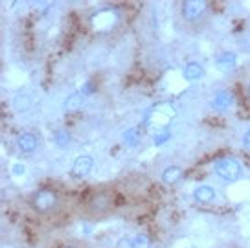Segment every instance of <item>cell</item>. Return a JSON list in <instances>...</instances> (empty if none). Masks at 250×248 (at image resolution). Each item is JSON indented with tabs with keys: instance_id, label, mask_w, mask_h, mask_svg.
<instances>
[{
	"instance_id": "4fadbf2b",
	"label": "cell",
	"mask_w": 250,
	"mask_h": 248,
	"mask_svg": "<svg viewBox=\"0 0 250 248\" xmlns=\"http://www.w3.org/2000/svg\"><path fill=\"white\" fill-rule=\"evenodd\" d=\"M153 241L147 233H136L131 239V248H151Z\"/></svg>"
},
{
	"instance_id": "5bb4252c",
	"label": "cell",
	"mask_w": 250,
	"mask_h": 248,
	"mask_svg": "<svg viewBox=\"0 0 250 248\" xmlns=\"http://www.w3.org/2000/svg\"><path fill=\"white\" fill-rule=\"evenodd\" d=\"M54 142L57 147H66L68 144L72 142V136L68 131H62V129H59V131H55L54 134Z\"/></svg>"
},
{
	"instance_id": "5b68a950",
	"label": "cell",
	"mask_w": 250,
	"mask_h": 248,
	"mask_svg": "<svg viewBox=\"0 0 250 248\" xmlns=\"http://www.w3.org/2000/svg\"><path fill=\"white\" fill-rule=\"evenodd\" d=\"M17 145L22 151L24 155H31L35 149L39 147V136L31 131H24L17 138Z\"/></svg>"
},
{
	"instance_id": "8992f818",
	"label": "cell",
	"mask_w": 250,
	"mask_h": 248,
	"mask_svg": "<svg viewBox=\"0 0 250 248\" xmlns=\"http://www.w3.org/2000/svg\"><path fill=\"white\" fill-rule=\"evenodd\" d=\"M112 206V199L109 193H96L92 195V199L88 202V208L96 211V213H103Z\"/></svg>"
},
{
	"instance_id": "277c9868",
	"label": "cell",
	"mask_w": 250,
	"mask_h": 248,
	"mask_svg": "<svg viewBox=\"0 0 250 248\" xmlns=\"http://www.w3.org/2000/svg\"><path fill=\"white\" fill-rule=\"evenodd\" d=\"M94 169V158L88 155H81L78 156L74 164H72L70 175L74 179H86Z\"/></svg>"
},
{
	"instance_id": "8fae6325",
	"label": "cell",
	"mask_w": 250,
	"mask_h": 248,
	"mask_svg": "<svg viewBox=\"0 0 250 248\" xmlns=\"http://www.w3.org/2000/svg\"><path fill=\"white\" fill-rule=\"evenodd\" d=\"M182 76L186 81H197L204 76V68L199 64V62H188L184 70H182Z\"/></svg>"
},
{
	"instance_id": "ac0fdd59",
	"label": "cell",
	"mask_w": 250,
	"mask_h": 248,
	"mask_svg": "<svg viewBox=\"0 0 250 248\" xmlns=\"http://www.w3.org/2000/svg\"><path fill=\"white\" fill-rule=\"evenodd\" d=\"M243 145L247 149H250V131L245 132V136H243Z\"/></svg>"
},
{
	"instance_id": "30bf717a",
	"label": "cell",
	"mask_w": 250,
	"mask_h": 248,
	"mask_svg": "<svg viewBox=\"0 0 250 248\" xmlns=\"http://www.w3.org/2000/svg\"><path fill=\"white\" fill-rule=\"evenodd\" d=\"M182 167L180 165H167L164 171H162V182L167 184V186H173L177 184L180 179H182Z\"/></svg>"
},
{
	"instance_id": "7a4b0ae2",
	"label": "cell",
	"mask_w": 250,
	"mask_h": 248,
	"mask_svg": "<svg viewBox=\"0 0 250 248\" xmlns=\"http://www.w3.org/2000/svg\"><path fill=\"white\" fill-rule=\"evenodd\" d=\"M31 204H33V208L37 209L39 213H50V211H54L57 208V204H59V195L52 191V189H37L35 193H33V199H31Z\"/></svg>"
},
{
	"instance_id": "e0dca14e",
	"label": "cell",
	"mask_w": 250,
	"mask_h": 248,
	"mask_svg": "<svg viewBox=\"0 0 250 248\" xmlns=\"http://www.w3.org/2000/svg\"><path fill=\"white\" fill-rule=\"evenodd\" d=\"M11 173H13V175H22L24 167L21 165V164H15V165H13V169H11Z\"/></svg>"
},
{
	"instance_id": "9a60e30c",
	"label": "cell",
	"mask_w": 250,
	"mask_h": 248,
	"mask_svg": "<svg viewBox=\"0 0 250 248\" xmlns=\"http://www.w3.org/2000/svg\"><path fill=\"white\" fill-rule=\"evenodd\" d=\"M30 103H31V101H30V96H28V94H19L15 100H13V105H15V109L21 110V112H22V110L30 109Z\"/></svg>"
},
{
	"instance_id": "9c48e42d",
	"label": "cell",
	"mask_w": 250,
	"mask_h": 248,
	"mask_svg": "<svg viewBox=\"0 0 250 248\" xmlns=\"http://www.w3.org/2000/svg\"><path fill=\"white\" fill-rule=\"evenodd\" d=\"M232 103H234V94L230 92V90H221V92L213 96L211 107L217 110H228L232 107Z\"/></svg>"
},
{
	"instance_id": "d6986e66",
	"label": "cell",
	"mask_w": 250,
	"mask_h": 248,
	"mask_svg": "<svg viewBox=\"0 0 250 248\" xmlns=\"http://www.w3.org/2000/svg\"><path fill=\"white\" fill-rule=\"evenodd\" d=\"M247 98L250 100V85H249V88H247Z\"/></svg>"
},
{
	"instance_id": "3957f363",
	"label": "cell",
	"mask_w": 250,
	"mask_h": 248,
	"mask_svg": "<svg viewBox=\"0 0 250 248\" xmlns=\"http://www.w3.org/2000/svg\"><path fill=\"white\" fill-rule=\"evenodd\" d=\"M208 9V4L203 0H186L182 2V17L188 22H195L204 15V11Z\"/></svg>"
},
{
	"instance_id": "7c38bea8",
	"label": "cell",
	"mask_w": 250,
	"mask_h": 248,
	"mask_svg": "<svg viewBox=\"0 0 250 248\" xmlns=\"http://www.w3.org/2000/svg\"><path fill=\"white\" fill-rule=\"evenodd\" d=\"M83 101H85V96H83L81 92L72 94V96H68V98L64 100V109L66 110H78V109H81Z\"/></svg>"
},
{
	"instance_id": "ba28073f",
	"label": "cell",
	"mask_w": 250,
	"mask_h": 248,
	"mask_svg": "<svg viewBox=\"0 0 250 248\" xmlns=\"http://www.w3.org/2000/svg\"><path fill=\"white\" fill-rule=\"evenodd\" d=\"M215 189L208 184H203V186H197L195 191H193V199H195L199 204H211V202L215 201Z\"/></svg>"
},
{
	"instance_id": "2e32d148",
	"label": "cell",
	"mask_w": 250,
	"mask_h": 248,
	"mask_svg": "<svg viewBox=\"0 0 250 248\" xmlns=\"http://www.w3.org/2000/svg\"><path fill=\"white\" fill-rule=\"evenodd\" d=\"M138 140L140 138H138V129H136V127H133L131 131H127L124 134V142L127 144V145H134Z\"/></svg>"
},
{
	"instance_id": "52a82bcc",
	"label": "cell",
	"mask_w": 250,
	"mask_h": 248,
	"mask_svg": "<svg viewBox=\"0 0 250 248\" xmlns=\"http://www.w3.org/2000/svg\"><path fill=\"white\" fill-rule=\"evenodd\" d=\"M215 66H217L221 72H232V70L237 66V57L232 52H221V54L215 57Z\"/></svg>"
},
{
	"instance_id": "6da1fadb",
	"label": "cell",
	"mask_w": 250,
	"mask_h": 248,
	"mask_svg": "<svg viewBox=\"0 0 250 248\" xmlns=\"http://www.w3.org/2000/svg\"><path fill=\"white\" fill-rule=\"evenodd\" d=\"M213 173L219 179L227 180V182H235V180L241 179L243 165L234 156H223V158L213 162Z\"/></svg>"
},
{
	"instance_id": "ffe728a7",
	"label": "cell",
	"mask_w": 250,
	"mask_h": 248,
	"mask_svg": "<svg viewBox=\"0 0 250 248\" xmlns=\"http://www.w3.org/2000/svg\"><path fill=\"white\" fill-rule=\"evenodd\" d=\"M64 248H78V247H64Z\"/></svg>"
}]
</instances>
